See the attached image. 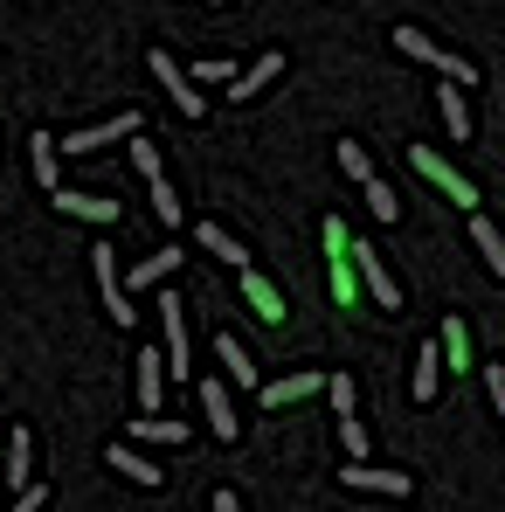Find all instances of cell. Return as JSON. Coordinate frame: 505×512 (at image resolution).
Returning a JSON list of instances; mask_svg holds the SVG:
<instances>
[{"instance_id":"11","label":"cell","mask_w":505,"mask_h":512,"mask_svg":"<svg viewBox=\"0 0 505 512\" xmlns=\"http://www.w3.org/2000/svg\"><path fill=\"white\" fill-rule=\"evenodd\" d=\"M104 464H111L118 478H132V485H160V464H153V457H139L132 443H111V450H104Z\"/></svg>"},{"instance_id":"13","label":"cell","mask_w":505,"mask_h":512,"mask_svg":"<svg viewBox=\"0 0 505 512\" xmlns=\"http://www.w3.org/2000/svg\"><path fill=\"white\" fill-rule=\"evenodd\" d=\"M277 77H284V56H256L250 70H243V77L229 84V97H236V104H250L256 90H270V84H277Z\"/></svg>"},{"instance_id":"24","label":"cell","mask_w":505,"mask_h":512,"mask_svg":"<svg viewBox=\"0 0 505 512\" xmlns=\"http://www.w3.org/2000/svg\"><path fill=\"white\" fill-rule=\"evenodd\" d=\"M173 270H180V250H160V256H146V263L132 270V291H146V284H167Z\"/></svg>"},{"instance_id":"20","label":"cell","mask_w":505,"mask_h":512,"mask_svg":"<svg viewBox=\"0 0 505 512\" xmlns=\"http://www.w3.org/2000/svg\"><path fill=\"white\" fill-rule=\"evenodd\" d=\"M243 298H250V305H256V319H270V326L284 319V298H277V291H270V284H263L256 270H243Z\"/></svg>"},{"instance_id":"27","label":"cell","mask_w":505,"mask_h":512,"mask_svg":"<svg viewBox=\"0 0 505 512\" xmlns=\"http://www.w3.org/2000/svg\"><path fill=\"white\" fill-rule=\"evenodd\" d=\"M339 173H346V180H374V160H367V146L339 139Z\"/></svg>"},{"instance_id":"17","label":"cell","mask_w":505,"mask_h":512,"mask_svg":"<svg viewBox=\"0 0 505 512\" xmlns=\"http://www.w3.org/2000/svg\"><path fill=\"white\" fill-rule=\"evenodd\" d=\"M436 111H443V125H450V146H464L471 139V104H464V90H436Z\"/></svg>"},{"instance_id":"2","label":"cell","mask_w":505,"mask_h":512,"mask_svg":"<svg viewBox=\"0 0 505 512\" xmlns=\"http://www.w3.org/2000/svg\"><path fill=\"white\" fill-rule=\"evenodd\" d=\"M90 270H97V291H104V312L118 319V326H132V291L118 284V250H90Z\"/></svg>"},{"instance_id":"3","label":"cell","mask_w":505,"mask_h":512,"mask_svg":"<svg viewBox=\"0 0 505 512\" xmlns=\"http://www.w3.org/2000/svg\"><path fill=\"white\" fill-rule=\"evenodd\" d=\"M409 160H416V173H422V180H436V187H443V194H450V201H457V208H478V187H471V180H464V173L450 167V160H436V153H429V146H416V153H409Z\"/></svg>"},{"instance_id":"14","label":"cell","mask_w":505,"mask_h":512,"mask_svg":"<svg viewBox=\"0 0 505 512\" xmlns=\"http://www.w3.org/2000/svg\"><path fill=\"white\" fill-rule=\"evenodd\" d=\"M132 367H139V409L153 416V409H160V395H167V360H160V353H139Z\"/></svg>"},{"instance_id":"34","label":"cell","mask_w":505,"mask_h":512,"mask_svg":"<svg viewBox=\"0 0 505 512\" xmlns=\"http://www.w3.org/2000/svg\"><path fill=\"white\" fill-rule=\"evenodd\" d=\"M14 512H42V485H28V492L14 499Z\"/></svg>"},{"instance_id":"31","label":"cell","mask_w":505,"mask_h":512,"mask_svg":"<svg viewBox=\"0 0 505 512\" xmlns=\"http://www.w3.org/2000/svg\"><path fill=\"white\" fill-rule=\"evenodd\" d=\"M326 395H333L339 416H353V374H333V381H326Z\"/></svg>"},{"instance_id":"26","label":"cell","mask_w":505,"mask_h":512,"mask_svg":"<svg viewBox=\"0 0 505 512\" xmlns=\"http://www.w3.org/2000/svg\"><path fill=\"white\" fill-rule=\"evenodd\" d=\"M132 167L146 173V180H167V160H160V146H153L146 132H132Z\"/></svg>"},{"instance_id":"36","label":"cell","mask_w":505,"mask_h":512,"mask_svg":"<svg viewBox=\"0 0 505 512\" xmlns=\"http://www.w3.org/2000/svg\"><path fill=\"white\" fill-rule=\"evenodd\" d=\"M215 7H229V0H215Z\"/></svg>"},{"instance_id":"23","label":"cell","mask_w":505,"mask_h":512,"mask_svg":"<svg viewBox=\"0 0 505 512\" xmlns=\"http://www.w3.org/2000/svg\"><path fill=\"white\" fill-rule=\"evenodd\" d=\"M215 360L229 367V381H256V367H250V353H243L236 333H222V340H215Z\"/></svg>"},{"instance_id":"1","label":"cell","mask_w":505,"mask_h":512,"mask_svg":"<svg viewBox=\"0 0 505 512\" xmlns=\"http://www.w3.org/2000/svg\"><path fill=\"white\" fill-rule=\"evenodd\" d=\"M395 49H402V56H416V63H429V70H443V84H457V90H478V63H464L457 49L429 42L422 28H395Z\"/></svg>"},{"instance_id":"29","label":"cell","mask_w":505,"mask_h":512,"mask_svg":"<svg viewBox=\"0 0 505 512\" xmlns=\"http://www.w3.org/2000/svg\"><path fill=\"white\" fill-rule=\"evenodd\" d=\"M339 450H346V464H360V457H367V429L353 423V416H339Z\"/></svg>"},{"instance_id":"28","label":"cell","mask_w":505,"mask_h":512,"mask_svg":"<svg viewBox=\"0 0 505 512\" xmlns=\"http://www.w3.org/2000/svg\"><path fill=\"white\" fill-rule=\"evenodd\" d=\"M153 215H160L167 229H180V194H173V180H153Z\"/></svg>"},{"instance_id":"16","label":"cell","mask_w":505,"mask_h":512,"mask_svg":"<svg viewBox=\"0 0 505 512\" xmlns=\"http://www.w3.org/2000/svg\"><path fill=\"white\" fill-rule=\"evenodd\" d=\"M326 381L319 374H284V381H270L263 388V409H284V402H305V395H319Z\"/></svg>"},{"instance_id":"8","label":"cell","mask_w":505,"mask_h":512,"mask_svg":"<svg viewBox=\"0 0 505 512\" xmlns=\"http://www.w3.org/2000/svg\"><path fill=\"white\" fill-rule=\"evenodd\" d=\"M49 201H56L63 215H77V222H118V215H125L118 201H104V194H84V187H49Z\"/></svg>"},{"instance_id":"7","label":"cell","mask_w":505,"mask_h":512,"mask_svg":"<svg viewBox=\"0 0 505 512\" xmlns=\"http://www.w3.org/2000/svg\"><path fill=\"white\" fill-rule=\"evenodd\" d=\"M132 132H139V111H118V118H104V125H90V132H70L63 153H97V146H118V139H132Z\"/></svg>"},{"instance_id":"15","label":"cell","mask_w":505,"mask_h":512,"mask_svg":"<svg viewBox=\"0 0 505 512\" xmlns=\"http://www.w3.org/2000/svg\"><path fill=\"white\" fill-rule=\"evenodd\" d=\"M201 250H208V256H222L229 270H250V250H243V243H236V236H229L222 222H201Z\"/></svg>"},{"instance_id":"6","label":"cell","mask_w":505,"mask_h":512,"mask_svg":"<svg viewBox=\"0 0 505 512\" xmlns=\"http://www.w3.org/2000/svg\"><path fill=\"white\" fill-rule=\"evenodd\" d=\"M153 77L167 84V97H173V104H180V118H201V111H208V104H201V90L187 84V70L173 63L167 49H153Z\"/></svg>"},{"instance_id":"5","label":"cell","mask_w":505,"mask_h":512,"mask_svg":"<svg viewBox=\"0 0 505 512\" xmlns=\"http://www.w3.org/2000/svg\"><path fill=\"white\" fill-rule=\"evenodd\" d=\"M0 450H7V478H0V485H7V492H28V485H35V436L14 423Z\"/></svg>"},{"instance_id":"9","label":"cell","mask_w":505,"mask_h":512,"mask_svg":"<svg viewBox=\"0 0 505 512\" xmlns=\"http://www.w3.org/2000/svg\"><path fill=\"white\" fill-rule=\"evenodd\" d=\"M201 416H208V429H215L222 443H236V436H243V423H236V409H229V388H222V381H201Z\"/></svg>"},{"instance_id":"21","label":"cell","mask_w":505,"mask_h":512,"mask_svg":"<svg viewBox=\"0 0 505 512\" xmlns=\"http://www.w3.org/2000/svg\"><path fill=\"white\" fill-rule=\"evenodd\" d=\"M360 187H367V208H374V222H402V194H395L381 173H374V180H360Z\"/></svg>"},{"instance_id":"33","label":"cell","mask_w":505,"mask_h":512,"mask_svg":"<svg viewBox=\"0 0 505 512\" xmlns=\"http://www.w3.org/2000/svg\"><path fill=\"white\" fill-rule=\"evenodd\" d=\"M485 395H492V409H505V367H485Z\"/></svg>"},{"instance_id":"30","label":"cell","mask_w":505,"mask_h":512,"mask_svg":"<svg viewBox=\"0 0 505 512\" xmlns=\"http://www.w3.org/2000/svg\"><path fill=\"white\" fill-rule=\"evenodd\" d=\"M464 346H471L464 319H450V326H443V340H436V353H450V367H457V360H464Z\"/></svg>"},{"instance_id":"25","label":"cell","mask_w":505,"mask_h":512,"mask_svg":"<svg viewBox=\"0 0 505 512\" xmlns=\"http://www.w3.org/2000/svg\"><path fill=\"white\" fill-rule=\"evenodd\" d=\"M132 436H139V443H173V450H180V443H187V423H160V416H146V423H132Z\"/></svg>"},{"instance_id":"4","label":"cell","mask_w":505,"mask_h":512,"mask_svg":"<svg viewBox=\"0 0 505 512\" xmlns=\"http://www.w3.org/2000/svg\"><path fill=\"white\" fill-rule=\"evenodd\" d=\"M346 263L360 270V284L374 291V305H381V312H402V291H395V277L381 270V256H374V250H360V243H346Z\"/></svg>"},{"instance_id":"19","label":"cell","mask_w":505,"mask_h":512,"mask_svg":"<svg viewBox=\"0 0 505 512\" xmlns=\"http://www.w3.org/2000/svg\"><path fill=\"white\" fill-rule=\"evenodd\" d=\"M28 167H35L42 187H63V173H56V132H35L28 139Z\"/></svg>"},{"instance_id":"10","label":"cell","mask_w":505,"mask_h":512,"mask_svg":"<svg viewBox=\"0 0 505 512\" xmlns=\"http://www.w3.org/2000/svg\"><path fill=\"white\" fill-rule=\"evenodd\" d=\"M160 333H167V360H173V381L187 374V312H180V298H160Z\"/></svg>"},{"instance_id":"18","label":"cell","mask_w":505,"mask_h":512,"mask_svg":"<svg viewBox=\"0 0 505 512\" xmlns=\"http://www.w3.org/2000/svg\"><path fill=\"white\" fill-rule=\"evenodd\" d=\"M471 243H478V256H485V270H492V277H505V236L485 222V215H471Z\"/></svg>"},{"instance_id":"22","label":"cell","mask_w":505,"mask_h":512,"mask_svg":"<svg viewBox=\"0 0 505 512\" xmlns=\"http://www.w3.org/2000/svg\"><path fill=\"white\" fill-rule=\"evenodd\" d=\"M436 388H443V353L422 346L416 353V402H436Z\"/></svg>"},{"instance_id":"35","label":"cell","mask_w":505,"mask_h":512,"mask_svg":"<svg viewBox=\"0 0 505 512\" xmlns=\"http://www.w3.org/2000/svg\"><path fill=\"white\" fill-rule=\"evenodd\" d=\"M215 512H243V506H236V492H215Z\"/></svg>"},{"instance_id":"32","label":"cell","mask_w":505,"mask_h":512,"mask_svg":"<svg viewBox=\"0 0 505 512\" xmlns=\"http://www.w3.org/2000/svg\"><path fill=\"white\" fill-rule=\"evenodd\" d=\"M187 84H229V56H215V63H194V77Z\"/></svg>"},{"instance_id":"12","label":"cell","mask_w":505,"mask_h":512,"mask_svg":"<svg viewBox=\"0 0 505 512\" xmlns=\"http://www.w3.org/2000/svg\"><path fill=\"white\" fill-rule=\"evenodd\" d=\"M339 478H346V485H360V492H395V499L409 492V478H402V471H381V464H367V457H360V464H346Z\"/></svg>"}]
</instances>
